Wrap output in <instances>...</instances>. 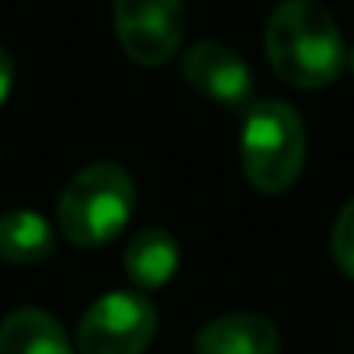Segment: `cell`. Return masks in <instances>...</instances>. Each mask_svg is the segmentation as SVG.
Instances as JSON below:
<instances>
[{"mask_svg": "<svg viewBox=\"0 0 354 354\" xmlns=\"http://www.w3.org/2000/svg\"><path fill=\"white\" fill-rule=\"evenodd\" d=\"M264 53L278 80L299 91L333 84L347 63L340 28L319 0H281L264 28Z\"/></svg>", "mask_w": 354, "mask_h": 354, "instance_id": "1", "label": "cell"}, {"mask_svg": "<svg viewBox=\"0 0 354 354\" xmlns=\"http://www.w3.org/2000/svg\"><path fill=\"white\" fill-rule=\"evenodd\" d=\"M136 212V181L125 167L101 160L77 170L56 205V226L73 247L97 250L122 236Z\"/></svg>", "mask_w": 354, "mask_h": 354, "instance_id": "2", "label": "cell"}, {"mask_svg": "<svg viewBox=\"0 0 354 354\" xmlns=\"http://www.w3.org/2000/svg\"><path fill=\"white\" fill-rule=\"evenodd\" d=\"M306 163V129L292 104L257 101L243 111L240 167L261 195L288 192Z\"/></svg>", "mask_w": 354, "mask_h": 354, "instance_id": "3", "label": "cell"}, {"mask_svg": "<svg viewBox=\"0 0 354 354\" xmlns=\"http://www.w3.org/2000/svg\"><path fill=\"white\" fill-rule=\"evenodd\" d=\"M156 337V309L139 292H108L94 299L77 326L80 354H146Z\"/></svg>", "mask_w": 354, "mask_h": 354, "instance_id": "4", "label": "cell"}, {"mask_svg": "<svg viewBox=\"0 0 354 354\" xmlns=\"http://www.w3.org/2000/svg\"><path fill=\"white\" fill-rule=\"evenodd\" d=\"M185 0H115V35L139 66H163L185 42Z\"/></svg>", "mask_w": 354, "mask_h": 354, "instance_id": "5", "label": "cell"}, {"mask_svg": "<svg viewBox=\"0 0 354 354\" xmlns=\"http://www.w3.org/2000/svg\"><path fill=\"white\" fill-rule=\"evenodd\" d=\"M185 80L209 101L226 104V108H247L254 94V73L247 59L223 46V42H195L185 53Z\"/></svg>", "mask_w": 354, "mask_h": 354, "instance_id": "6", "label": "cell"}, {"mask_svg": "<svg viewBox=\"0 0 354 354\" xmlns=\"http://www.w3.org/2000/svg\"><path fill=\"white\" fill-rule=\"evenodd\" d=\"M281 333L268 316L226 313L195 333V354H278Z\"/></svg>", "mask_w": 354, "mask_h": 354, "instance_id": "7", "label": "cell"}, {"mask_svg": "<svg viewBox=\"0 0 354 354\" xmlns=\"http://www.w3.org/2000/svg\"><path fill=\"white\" fill-rule=\"evenodd\" d=\"M125 274L132 285L139 288H163L181 264V250H177L174 233L160 230V226H146L139 233H132V240L125 243L122 254Z\"/></svg>", "mask_w": 354, "mask_h": 354, "instance_id": "8", "label": "cell"}, {"mask_svg": "<svg viewBox=\"0 0 354 354\" xmlns=\"http://www.w3.org/2000/svg\"><path fill=\"white\" fill-rule=\"evenodd\" d=\"M0 354H77V351L53 313L25 306L0 323Z\"/></svg>", "mask_w": 354, "mask_h": 354, "instance_id": "9", "label": "cell"}, {"mask_svg": "<svg viewBox=\"0 0 354 354\" xmlns=\"http://www.w3.org/2000/svg\"><path fill=\"white\" fill-rule=\"evenodd\" d=\"M56 250L53 223L35 209H11L0 212V257L8 264L28 268L49 261Z\"/></svg>", "mask_w": 354, "mask_h": 354, "instance_id": "10", "label": "cell"}, {"mask_svg": "<svg viewBox=\"0 0 354 354\" xmlns=\"http://www.w3.org/2000/svg\"><path fill=\"white\" fill-rule=\"evenodd\" d=\"M330 247H333L337 268H340L347 278H354V198L340 209V216H337V223H333Z\"/></svg>", "mask_w": 354, "mask_h": 354, "instance_id": "11", "label": "cell"}, {"mask_svg": "<svg viewBox=\"0 0 354 354\" xmlns=\"http://www.w3.org/2000/svg\"><path fill=\"white\" fill-rule=\"evenodd\" d=\"M11 84H15V63H11V53H8L4 46H0V104L8 101Z\"/></svg>", "mask_w": 354, "mask_h": 354, "instance_id": "12", "label": "cell"}, {"mask_svg": "<svg viewBox=\"0 0 354 354\" xmlns=\"http://www.w3.org/2000/svg\"><path fill=\"white\" fill-rule=\"evenodd\" d=\"M347 66H351V73H354V49H351V56H347Z\"/></svg>", "mask_w": 354, "mask_h": 354, "instance_id": "13", "label": "cell"}]
</instances>
